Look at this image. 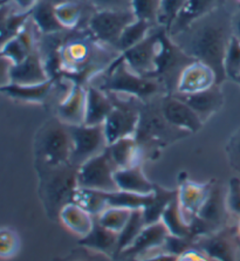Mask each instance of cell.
I'll use <instances>...</instances> for the list:
<instances>
[{
    "instance_id": "cell-43",
    "label": "cell",
    "mask_w": 240,
    "mask_h": 261,
    "mask_svg": "<svg viewBox=\"0 0 240 261\" xmlns=\"http://www.w3.org/2000/svg\"><path fill=\"white\" fill-rule=\"evenodd\" d=\"M13 66L9 59L0 53V88L11 84V68Z\"/></svg>"
},
{
    "instance_id": "cell-3",
    "label": "cell",
    "mask_w": 240,
    "mask_h": 261,
    "mask_svg": "<svg viewBox=\"0 0 240 261\" xmlns=\"http://www.w3.org/2000/svg\"><path fill=\"white\" fill-rule=\"evenodd\" d=\"M161 98L162 96L143 102L141 107L139 126L134 137L142 150L144 160H156L167 146L190 135L169 123L161 109Z\"/></svg>"
},
{
    "instance_id": "cell-20",
    "label": "cell",
    "mask_w": 240,
    "mask_h": 261,
    "mask_svg": "<svg viewBox=\"0 0 240 261\" xmlns=\"http://www.w3.org/2000/svg\"><path fill=\"white\" fill-rule=\"evenodd\" d=\"M11 84L37 85L49 80L44 59L39 48L31 53L22 62L11 68Z\"/></svg>"
},
{
    "instance_id": "cell-31",
    "label": "cell",
    "mask_w": 240,
    "mask_h": 261,
    "mask_svg": "<svg viewBox=\"0 0 240 261\" xmlns=\"http://www.w3.org/2000/svg\"><path fill=\"white\" fill-rule=\"evenodd\" d=\"M153 27L155 26L150 22L136 19L135 21H132L130 25L125 27V30L122 32L119 41L116 43L115 49L120 54L130 49L131 47L136 46L137 43L144 40Z\"/></svg>"
},
{
    "instance_id": "cell-21",
    "label": "cell",
    "mask_w": 240,
    "mask_h": 261,
    "mask_svg": "<svg viewBox=\"0 0 240 261\" xmlns=\"http://www.w3.org/2000/svg\"><path fill=\"white\" fill-rule=\"evenodd\" d=\"M86 102V125H103L105 118L113 110V101L107 93L94 85H88Z\"/></svg>"
},
{
    "instance_id": "cell-6",
    "label": "cell",
    "mask_w": 240,
    "mask_h": 261,
    "mask_svg": "<svg viewBox=\"0 0 240 261\" xmlns=\"http://www.w3.org/2000/svg\"><path fill=\"white\" fill-rule=\"evenodd\" d=\"M73 141L70 126L57 117L45 121L37 130L33 142L35 163L49 167L70 163Z\"/></svg>"
},
{
    "instance_id": "cell-14",
    "label": "cell",
    "mask_w": 240,
    "mask_h": 261,
    "mask_svg": "<svg viewBox=\"0 0 240 261\" xmlns=\"http://www.w3.org/2000/svg\"><path fill=\"white\" fill-rule=\"evenodd\" d=\"M87 89L72 82L67 94L54 107L55 117L69 126L85 124Z\"/></svg>"
},
{
    "instance_id": "cell-52",
    "label": "cell",
    "mask_w": 240,
    "mask_h": 261,
    "mask_svg": "<svg viewBox=\"0 0 240 261\" xmlns=\"http://www.w3.org/2000/svg\"><path fill=\"white\" fill-rule=\"evenodd\" d=\"M81 261H82V260H81Z\"/></svg>"
},
{
    "instance_id": "cell-30",
    "label": "cell",
    "mask_w": 240,
    "mask_h": 261,
    "mask_svg": "<svg viewBox=\"0 0 240 261\" xmlns=\"http://www.w3.org/2000/svg\"><path fill=\"white\" fill-rule=\"evenodd\" d=\"M161 220L163 221V224L171 236L179 237V238H186L194 241L191 225L184 220L182 213H180L178 203H177V198L172 200L168 205V207L164 210Z\"/></svg>"
},
{
    "instance_id": "cell-10",
    "label": "cell",
    "mask_w": 240,
    "mask_h": 261,
    "mask_svg": "<svg viewBox=\"0 0 240 261\" xmlns=\"http://www.w3.org/2000/svg\"><path fill=\"white\" fill-rule=\"evenodd\" d=\"M73 150L70 164L80 168L90 158L100 155L108 148L103 125H75L70 126Z\"/></svg>"
},
{
    "instance_id": "cell-9",
    "label": "cell",
    "mask_w": 240,
    "mask_h": 261,
    "mask_svg": "<svg viewBox=\"0 0 240 261\" xmlns=\"http://www.w3.org/2000/svg\"><path fill=\"white\" fill-rule=\"evenodd\" d=\"M117 167L110 157L108 149L95 157L90 158L77 170L78 188L96 191H117L114 173Z\"/></svg>"
},
{
    "instance_id": "cell-2",
    "label": "cell",
    "mask_w": 240,
    "mask_h": 261,
    "mask_svg": "<svg viewBox=\"0 0 240 261\" xmlns=\"http://www.w3.org/2000/svg\"><path fill=\"white\" fill-rule=\"evenodd\" d=\"M170 37L189 57L211 67L216 73L217 85L222 86L227 79L224 59L232 38L231 17L224 11V7Z\"/></svg>"
},
{
    "instance_id": "cell-11",
    "label": "cell",
    "mask_w": 240,
    "mask_h": 261,
    "mask_svg": "<svg viewBox=\"0 0 240 261\" xmlns=\"http://www.w3.org/2000/svg\"><path fill=\"white\" fill-rule=\"evenodd\" d=\"M165 30L155 26L144 40L120 55L132 72L147 77H152L156 70V59L159 50L161 37Z\"/></svg>"
},
{
    "instance_id": "cell-34",
    "label": "cell",
    "mask_w": 240,
    "mask_h": 261,
    "mask_svg": "<svg viewBox=\"0 0 240 261\" xmlns=\"http://www.w3.org/2000/svg\"><path fill=\"white\" fill-rule=\"evenodd\" d=\"M145 219L143 215V210H134L131 217L125 225L123 230L119 233V243H117V253L116 256H119L122 252L127 250L134 243V240L137 238L141 231L145 226Z\"/></svg>"
},
{
    "instance_id": "cell-25",
    "label": "cell",
    "mask_w": 240,
    "mask_h": 261,
    "mask_svg": "<svg viewBox=\"0 0 240 261\" xmlns=\"http://www.w3.org/2000/svg\"><path fill=\"white\" fill-rule=\"evenodd\" d=\"M30 18L31 11H18L12 0L0 6V49L23 29Z\"/></svg>"
},
{
    "instance_id": "cell-41",
    "label": "cell",
    "mask_w": 240,
    "mask_h": 261,
    "mask_svg": "<svg viewBox=\"0 0 240 261\" xmlns=\"http://www.w3.org/2000/svg\"><path fill=\"white\" fill-rule=\"evenodd\" d=\"M192 246H194V241L192 240L169 234L163 244V250L164 252L169 253V254L178 256L179 254H182L184 251H186L188 248H190Z\"/></svg>"
},
{
    "instance_id": "cell-37",
    "label": "cell",
    "mask_w": 240,
    "mask_h": 261,
    "mask_svg": "<svg viewBox=\"0 0 240 261\" xmlns=\"http://www.w3.org/2000/svg\"><path fill=\"white\" fill-rule=\"evenodd\" d=\"M20 247L21 241L17 231L11 227H0V259L14 258Z\"/></svg>"
},
{
    "instance_id": "cell-23",
    "label": "cell",
    "mask_w": 240,
    "mask_h": 261,
    "mask_svg": "<svg viewBox=\"0 0 240 261\" xmlns=\"http://www.w3.org/2000/svg\"><path fill=\"white\" fill-rule=\"evenodd\" d=\"M108 152L117 169L143 165L144 155L135 137H125L108 145Z\"/></svg>"
},
{
    "instance_id": "cell-39",
    "label": "cell",
    "mask_w": 240,
    "mask_h": 261,
    "mask_svg": "<svg viewBox=\"0 0 240 261\" xmlns=\"http://www.w3.org/2000/svg\"><path fill=\"white\" fill-rule=\"evenodd\" d=\"M230 167L240 173V128L232 134L225 146Z\"/></svg>"
},
{
    "instance_id": "cell-27",
    "label": "cell",
    "mask_w": 240,
    "mask_h": 261,
    "mask_svg": "<svg viewBox=\"0 0 240 261\" xmlns=\"http://www.w3.org/2000/svg\"><path fill=\"white\" fill-rule=\"evenodd\" d=\"M117 243H119V234L102 227L100 224H97L96 219L93 230L87 236L78 240V244L81 246L107 255L109 258H115L116 256Z\"/></svg>"
},
{
    "instance_id": "cell-36",
    "label": "cell",
    "mask_w": 240,
    "mask_h": 261,
    "mask_svg": "<svg viewBox=\"0 0 240 261\" xmlns=\"http://www.w3.org/2000/svg\"><path fill=\"white\" fill-rule=\"evenodd\" d=\"M161 0H131V11L136 19L158 26Z\"/></svg>"
},
{
    "instance_id": "cell-35",
    "label": "cell",
    "mask_w": 240,
    "mask_h": 261,
    "mask_svg": "<svg viewBox=\"0 0 240 261\" xmlns=\"http://www.w3.org/2000/svg\"><path fill=\"white\" fill-rule=\"evenodd\" d=\"M188 0H161V9L158 14V26L170 33L175 21L180 12L185 7Z\"/></svg>"
},
{
    "instance_id": "cell-26",
    "label": "cell",
    "mask_w": 240,
    "mask_h": 261,
    "mask_svg": "<svg viewBox=\"0 0 240 261\" xmlns=\"http://www.w3.org/2000/svg\"><path fill=\"white\" fill-rule=\"evenodd\" d=\"M59 220L61 221L70 232L80 238H84L93 230L95 225V217L82 208L75 203L66 204L59 215Z\"/></svg>"
},
{
    "instance_id": "cell-5",
    "label": "cell",
    "mask_w": 240,
    "mask_h": 261,
    "mask_svg": "<svg viewBox=\"0 0 240 261\" xmlns=\"http://www.w3.org/2000/svg\"><path fill=\"white\" fill-rule=\"evenodd\" d=\"M34 168L39 180L38 195L46 215L52 219H59L62 207L72 203L78 188V168L70 163L49 167L35 162Z\"/></svg>"
},
{
    "instance_id": "cell-22",
    "label": "cell",
    "mask_w": 240,
    "mask_h": 261,
    "mask_svg": "<svg viewBox=\"0 0 240 261\" xmlns=\"http://www.w3.org/2000/svg\"><path fill=\"white\" fill-rule=\"evenodd\" d=\"M226 0H188L185 7L180 12L169 34L172 35L178 33L198 19L219 9H223Z\"/></svg>"
},
{
    "instance_id": "cell-17",
    "label": "cell",
    "mask_w": 240,
    "mask_h": 261,
    "mask_svg": "<svg viewBox=\"0 0 240 261\" xmlns=\"http://www.w3.org/2000/svg\"><path fill=\"white\" fill-rule=\"evenodd\" d=\"M170 234L168 228L165 227L162 220L156 221V223L145 225L144 228L134 243L127 250L123 251L119 255L120 258H141L149 254H153L163 250V244L168 236Z\"/></svg>"
},
{
    "instance_id": "cell-19",
    "label": "cell",
    "mask_w": 240,
    "mask_h": 261,
    "mask_svg": "<svg viewBox=\"0 0 240 261\" xmlns=\"http://www.w3.org/2000/svg\"><path fill=\"white\" fill-rule=\"evenodd\" d=\"M180 100L194 110L202 120L204 124L210 120V118L217 114L225 103V96L222 90V86L215 85L204 92L196 94H174Z\"/></svg>"
},
{
    "instance_id": "cell-46",
    "label": "cell",
    "mask_w": 240,
    "mask_h": 261,
    "mask_svg": "<svg viewBox=\"0 0 240 261\" xmlns=\"http://www.w3.org/2000/svg\"><path fill=\"white\" fill-rule=\"evenodd\" d=\"M38 2L39 0H12L13 5L20 12H30Z\"/></svg>"
},
{
    "instance_id": "cell-8",
    "label": "cell",
    "mask_w": 240,
    "mask_h": 261,
    "mask_svg": "<svg viewBox=\"0 0 240 261\" xmlns=\"http://www.w3.org/2000/svg\"><path fill=\"white\" fill-rule=\"evenodd\" d=\"M135 20L132 11L95 10L87 19V30L98 42L115 49L122 32Z\"/></svg>"
},
{
    "instance_id": "cell-42",
    "label": "cell",
    "mask_w": 240,
    "mask_h": 261,
    "mask_svg": "<svg viewBox=\"0 0 240 261\" xmlns=\"http://www.w3.org/2000/svg\"><path fill=\"white\" fill-rule=\"evenodd\" d=\"M95 10L131 11V0H85Z\"/></svg>"
},
{
    "instance_id": "cell-29",
    "label": "cell",
    "mask_w": 240,
    "mask_h": 261,
    "mask_svg": "<svg viewBox=\"0 0 240 261\" xmlns=\"http://www.w3.org/2000/svg\"><path fill=\"white\" fill-rule=\"evenodd\" d=\"M55 17L65 31L76 30L84 19V6L77 0H58Z\"/></svg>"
},
{
    "instance_id": "cell-40",
    "label": "cell",
    "mask_w": 240,
    "mask_h": 261,
    "mask_svg": "<svg viewBox=\"0 0 240 261\" xmlns=\"http://www.w3.org/2000/svg\"><path fill=\"white\" fill-rule=\"evenodd\" d=\"M227 208L232 217H240V179L237 177L231 178L226 193Z\"/></svg>"
},
{
    "instance_id": "cell-50",
    "label": "cell",
    "mask_w": 240,
    "mask_h": 261,
    "mask_svg": "<svg viewBox=\"0 0 240 261\" xmlns=\"http://www.w3.org/2000/svg\"><path fill=\"white\" fill-rule=\"evenodd\" d=\"M233 82H235V84H238V85L240 86V75H239V76H238L237 79H235V80H234Z\"/></svg>"
},
{
    "instance_id": "cell-49",
    "label": "cell",
    "mask_w": 240,
    "mask_h": 261,
    "mask_svg": "<svg viewBox=\"0 0 240 261\" xmlns=\"http://www.w3.org/2000/svg\"><path fill=\"white\" fill-rule=\"evenodd\" d=\"M9 2H11V0H0V6H3V5H4V4L9 3Z\"/></svg>"
},
{
    "instance_id": "cell-28",
    "label": "cell",
    "mask_w": 240,
    "mask_h": 261,
    "mask_svg": "<svg viewBox=\"0 0 240 261\" xmlns=\"http://www.w3.org/2000/svg\"><path fill=\"white\" fill-rule=\"evenodd\" d=\"M58 0H39L31 10V20L44 35H53L65 32L55 17V4Z\"/></svg>"
},
{
    "instance_id": "cell-24",
    "label": "cell",
    "mask_w": 240,
    "mask_h": 261,
    "mask_svg": "<svg viewBox=\"0 0 240 261\" xmlns=\"http://www.w3.org/2000/svg\"><path fill=\"white\" fill-rule=\"evenodd\" d=\"M117 190L125 192L137 193V195H150L155 189V184L144 175L142 165L117 169L114 173Z\"/></svg>"
},
{
    "instance_id": "cell-15",
    "label": "cell",
    "mask_w": 240,
    "mask_h": 261,
    "mask_svg": "<svg viewBox=\"0 0 240 261\" xmlns=\"http://www.w3.org/2000/svg\"><path fill=\"white\" fill-rule=\"evenodd\" d=\"M210 188L211 180L206 183H196L189 179L188 176L179 179V185L177 188V203L188 224H191L192 218L198 215L207 198Z\"/></svg>"
},
{
    "instance_id": "cell-33",
    "label": "cell",
    "mask_w": 240,
    "mask_h": 261,
    "mask_svg": "<svg viewBox=\"0 0 240 261\" xmlns=\"http://www.w3.org/2000/svg\"><path fill=\"white\" fill-rule=\"evenodd\" d=\"M73 203L80 205L82 208L89 212L95 218L108 206L103 191L82 188H77L75 193H74Z\"/></svg>"
},
{
    "instance_id": "cell-45",
    "label": "cell",
    "mask_w": 240,
    "mask_h": 261,
    "mask_svg": "<svg viewBox=\"0 0 240 261\" xmlns=\"http://www.w3.org/2000/svg\"><path fill=\"white\" fill-rule=\"evenodd\" d=\"M177 256L169 254V253L164 251H159L153 254H149L145 256H141V258H129L128 261H176Z\"/></svg>"
},
{
    "instance_id": "cell-13",
    "label": "cell",
    "mask_w": 240,
    "mask_h": 261,
    "mask_svg": "<svg viewBox=\"0 0 240 261\" xmlns=\"http://www.w3.org/2000/svg\"><path fill=\"white\" fill-rule=\"evenodd\" d=\"M226 193L227 190L224 189L219 180L211 179L210 192L205 203L197 215V217L210 225L215 232L232 225V216L226 204Z\"/></svg>"
},
{
    "instance_id": "cell-12",
    "label": "cell",
    "mask_w": 240,
    "mask_h": 261,
    "mask_svg": "<svg viewBox=\"0 0 240 261\" xmlns=\"http://www.w3.org/2000/svg\"><path fill=\"white\" fill-rule=\"evenodd\" d=\"M194 246L215 261H240V245L233 225L200 237L194 241Z\"/></svg>"
},
{
    "instance_id": "cell-44",
    "label": "cell",
    "mask_w": 240,
    "mask_h": 261,
    "mask_svg": "<svg viewBox=\"0 0 240 261\" xmlns=\"http://www.w3.org/2000/svg\"><path fill=\"white\" fill-rule=\"evenodd\" d=\"M176 261H210L207 256L204 254V253L196 248L195 246H192L190 248H188L186 251H184L182 254H179L177 256Z\"/></svg>"
},
{
    "instance_id": "cell-51",
    "label": "cell",
    "mask_w": 240,
    "mask_h": 261,
    "mask_svg": "<svg viewBox=\"0 0 240 261\" xmlns=\"http://www.w3.org/2000/svg\"><path fill=\"white\" fill-rule=\"evenodd\" d=\"M237 2H239V3H240V0H237Z\"/></svg>"
},
{
    "instance_id": "cell-7",
    "label": "cell",
    "mask_w": 240,
    "mask_h": 261,
    "mask_svg": "<svg viewBox=\"0 0 240 261\" xmlns=\"http://www.w3.org/2000/svg\"><path fill=\"white\" fill-rule=\"evenodd\" d=\"M113 101V110L103 123L108 145L125 137H134L140 122L142 101L135 97L107 93Z\"/></svg>"
},
{
    "instance_id": "cell-4",
    "label": "cell",
    "mask_w": 240,
    "mask_h": 261,
    "mask_svg": "<svg viewBox=\"0 0 240 261\" xmlns=\"http://www.w3.org/2000/svg\"><path fill=\"white\" fill-rule=\"evenodd\" d=\"M96 80L97 84L92 85L96 86L104 93L135 97L142 102H148L152 98L168 95L162 82L157 79L142 76L132 72L121 55L93 81Z\"/></svg>"
},
{
    "instance_id": "cell-18",
    "label": "cell",
    "mask_w": 240,
    "mask_h": 261,
    "mask_svg": "<svg viewBox=\"0 0 240 261\" xmlns=\"http://www.w3.org/2000/svg\"><path fill=\"white\" fill-rule=\"evenodd\" d=\"M217 85L216 73L211 67L199 61H192L180 74L175 94H196Z\"/></svg>"
},
{
    "instance_id": "cell-1",
    "label": "cell",
    "mask_w": 240,
    "mask_h": 261,
    "mask_svg": "<svg viewBox=\"0 0 240 261\" xmlns=\"http://www.w3.org/2000/svg\"><path fill=\"white\" fill-rule=\"evenodd\" d=\"M120 53L98 42L88 30L65 35L57 48L42 55L47 72L54 80H68L87 87L104 72Z\"/></svg>"
},
{
    "instance_id": "cell-47",
    "label": "cell",
    "mask_w": 240,
    "mask_h": 261,
    "mask_svg": "<svg viewBox=\"0 0 240 261\" xmlns=\"http://www.w3.org/2000/svg\"><path fill=\"white\" fill-rule=\"evenodd\" d=\"M231 29L232 35L240 41V10L231 17Z\"/></svg>"
},
{
    "instance_id": "cell-32",
    "label": "cell",
    "mask_w": 240,
    "mask_h": 261,
    "mask_svg": "<svg viewBox=\"0 0 240 261\" xmlns=\"http://www.w3.org/2000/svg\"><path fill=\"white\" fill-rule=\"evenodd\" d=\"M132 211L127 207L107 206L95 219L102 227L119 234L130 219Z\"/></svg>"
},
{
    "instance_id": "cell-16",
    "label": "cell",
    "mask_w": 240,
    "mask_h": 261,
    "mask_svg": "<svg viewBox=\"0 0 240 261\" xmlns=\"http://www.w3.org/2000/svg\"><path fill=\"white\" fill-rule=\"evenodd\" d=\"M161 109L169 123L190 134L198 133L204 123L198 115L185 102L176 95H163L161 98Z\"/></svg>"
},
{
    "instance_id": "cell-48",
    "label": "cell",
    "mask_w": 240,
    "mask_h": 261,
    "mask_svg": "<svg viewBox=\"0 0 240 261\" xmlns=\"http://www.w3.org/2000/svg\"><path fill=\"white\" fill-rule=\"evenodd\" d=\"M233 228H234V234L237 237V240L240 245V217L237 218V221H235V224L233 225Z\"/></svg>"
},
{
    "instance_id": "cell-38",
    "label": "cell",
    "mask_w": 240,
    "mask_h": 261,
    "mask_svg": "<svg viewBox=\"0 0 240 261\" xmlns=\"http://www.w3.org/2000/svg\"><path fill=\"white\" fill-rule=\"evenodd\" d=\"M224 69H225L226 77L232 81H234L240 75V41L233 35H232L225 59H224Z\"/></svg>"
}]
</instances>
